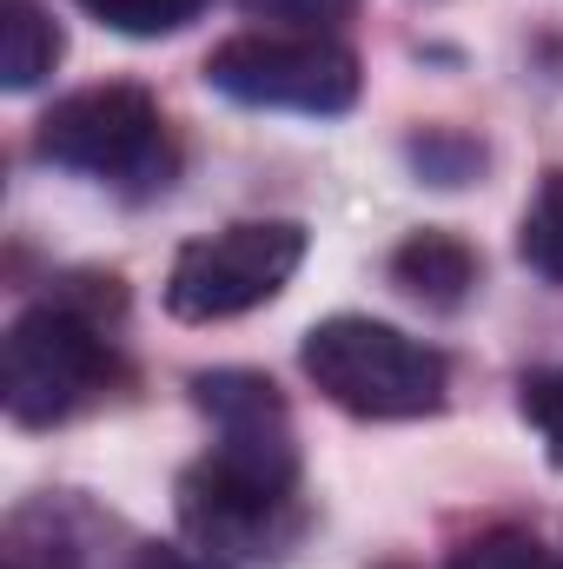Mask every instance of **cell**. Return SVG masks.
I'll return each mask as SVG.
<instances>
[{
    "label": "cell",
    "instance_id": "1",
    "mask_svg": "<svg viewBox=\"0 0 563 569\" xmlns=\"http://www.w3.org/2000/svg\"><path fill=\"white\" fill-rule=\"evenodd\" d=\"M127 311L120 279H67L27 305L0 345V405L20 430H53L120 385L113 318Z\"/></svg>",
    "mask_w": 563,
    "mask_h": 569
},
{
    "label": "cell",
    "instance_id": "2",
    "mask_svg": "<svg viewBox=\"0 0 563 569\" xmlns=\"http://www.w3.org/2000/svg\"><path fill=\"white\" fill-rule=\"evenodd\" d=\"M298 365L338 411L365 425L431 418L444 411V391H451V365L437 345H424L385 318H352V311L312 325L298 345Z\"/></svg>",
    "mask_w": 563,
    "mask_h": 569
},
{
    "label": "cell",
    "instance_id": "3",
    "mask_svg": "<svg viewBox=\"0 0 563 569\" xmlns=\"http://www.w3.org/2000/svg\"><path fill=\"white\" fill-rule=\"evenodd\" d=\"M206 87L253 113H305L338 120L358 107V53L312 27H253L206 53Z\"/></svg>",
    "mask_w": 563,
    "mask_h": 569
},
{
    "label": "cell",
    "instance_id": "4",
    "mask_svg": "<svg viewBox=\"0 0 563 569\" xmlns=\"http://www.w3.org/2000/svg\"><path fill=\"white\" fill-rule=\"evenodd\" d=\"M33 152L60 172H87L107 186H166V172H172L159 100L127 80L80 87V93L53 100V113L33 133Z\"/></svg>",
    "mask_w": 563,
    "mask_h": 569
},
{
    "label": "cell",
    "instance_id": "5",
    "mask_svg": "<svg viewBox=\"0 0 563 569\" xmlns=\"http://www.w3.org/2000/svg\"><path fill=\"white\" fill-rule=\"evenodd\" d=\"M305 266V226L298 219H239L226 232H206L179 246L166 272V311L186 325H219L273 305L292 272Z\"/></svg>",
    "mask_w": 563,
    "mask_h": 569
},
{
    "label": "cell",
    "instance_id": "6",
    "mask_svg": "<svg viewBox=\"0 0 563 569\" xmlns=\"http://www.w3.org/2000/svg\"><path fill=\"white\" fill-rule=\"evenodd\" d=\"M192 405L213 425V463L266 483V490H298V437L285 411L279 385L259 371H199L192 378Z\"/></svg>",
    "mask_w": 563,
    "mask_h": 569
},
{
    "label": "cell",
    "instance_id": "7",
    "mask_svg": "<svg viewBox=\"0 0 563 569\" xmlns=\"http://www.w3.org/2000/svg\"><path fill=\"white\" fill-rule=\"evenodd\" d=\"M179 523L213 557H279L305 530V510H298V490L246 483V477L219 470L213 457H199L179 477Z\"/></svg>",
    "mask_w": 563,
    "mask_h": 569
},
{
    "label": "cell",
    "instance_id": "8",
    "mask_svg": "<svg viewBox=\"0 0 563 569\" xmlns=\"http://www.w3.org/2000/svg\"><path fill=\"white\" fill-rule=\"evenodd\" d=\"M392 279H398V291H412L431 311H457V305L471 298V284H477V252H471L457 232L424 226V232H412V239L392 252Z\"/></svg>",
    "mask_w": 563,
    "mask_h": 569
},
{
    "label": "cell",
    "instance_id": "9",
    "mask_svg": "<svg viewBox=\"0 0 563 569\" xmlns=\"http://www.w3.org/2000/svg\"><path fill=\"white\" fill-rule=\"evenodd\" d=\"M67 53V33L47 7L33 0H7L0 7V87L7 93H33Z\"/></svg>",
    "mask_w": 563,
    "mask_h": 569
},
{
    "label": "cell",
    "instance_id": "10",
    "mask_svg": "<svg viewBox=\"0 0 563 569\" xmlns=\"http://www.w3.org/2000/svg\"><path fill=\"white\" fill-rule=\"evenodd\" d=\"M517 252H524V266H531L537 279L563 284V166L544 172V186L531 192L524 226H517Z\"/></svg>",
    "mask_w": 563,
    "mask_h": 569
},
{
    "label": "cell",
    "instance_id": "11",
    "mask_svg": "<svg viewBox=\"0 0 563 569\" xmlns=\"http://www.w3.org/2000/svg\"><path fill=\"white\" fill-rule=\"evenodd\" d=\"M100 27L127 33V40H166L179 27H192L213 0H80Z\"/></svg>",
    "mask_w": 563,
    "mask_h": 569
},
{
    "label": "cell",
    "instance_id": "12",
    "mask_svg": "<svg viewBox=\"0 0 563 569\" xmlns=\"http://www.w3.org/2000/svg\"><path fill=\"white\" fill-rule=\"evenodd\" d=\"M451 569H563V550H544L531 530H484L457 543Z\"/></svg>",
    "mask_w": 563,
    "mask_h": 569
},
{
    "label": "cell",
    "instance_id": "13",
    "mask_svg": "<svg viewBox=\"0 0 563 569\" xmlns=\"http://www.w3.org/2000/svg\"><path fill=\"white\" fill-rule=\"evenodd\" d=\"M517 411H524V425L544 437L551 463L563 470V365H557V371H537V378H524V391H517Z\"/></svg>",
    "mask_w": 563,
    "mask_h": 569
},
{
    "label": "cell",
    "instance_id": "14",
    "mask_svg": "<svg viewBox=\"0 0 563 569\" xmlns=\"http://www.w3.org/2000/svg\"><path fill=\"white\" fill-rule=\"evenodd\" d=\"M134 569H233V563L213 557V550H186V543H146Z\"/></svg>",
    "mask_w": 563,
    "mask_h": 569
},
{
    "label": "cell",
    "instance_id": "15",
    "mask_svg": "<svg viewBox=\"0 0 563 569\" xmlns=\"http://www.w3.org/2000/svg\"><path fill=\"white\" fill-rule=\"evenodd\" d=\"M13 569H27V563H13Z\"/></svg>",
    "mask_w": 563,
    "mask_h": 569
}]
</instances>
